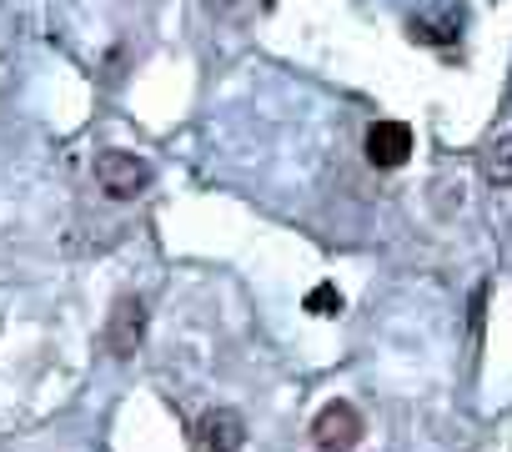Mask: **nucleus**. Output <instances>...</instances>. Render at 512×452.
<instances>
[{"label": "nucleus", "instance_id": "nucleus-1", "mask_svg": "<svg viewBox=\"0 0 512 452\" xmlns=\"http://www.w3.org/2000/svg\"><path fill=\"white\" fill-rule=\"evenodd\" d=\"M96 186L111 201H131V196H141L151 186V166L136 151H101L96 156Z\"/></svg>", "mask_w": 512, "mask_h": 452}, {"label": "nucleus", "instance_id": "nucleus-2", "mask_svg": "<svg viewBox=\"0 0 512 452\" xmlns=\"http://www.w3.org/2000/svg\"><path fill=\"white\" fill-rule=\"evenodd\" d=\"M362 412L352 407V402H327L322 412H317V422H312V442H317V452H352L357 442H362Z\"/></svg>", "mask_w": 512, "mask_h": 452}, {"label": "nucleus", "instance_id": "nucleus-3", "mask_svg": "<svg viewBox=\"0 0 512 452\" xmlns=\"http://www.w3.org/2000/svg\"><path fill=\"white\" fill-rule=\"evenodd\" d=\"M141 337H146V307H141V297H121L106 317V352L131 357L141 347Z\"/></svg>", "mask_w": 512, "mask_h": 452}, {"label": "nucleus", "instance_id": "nucleus-4", "mask_svg": "<svg viewBox=\"0 0 512 452\" xmlns=\"http://www.w3.org/2000/svg\"><path fill=\"white\" fill-rule=\"evenodd\" d=\"M412 156V126L407 121H372L367 126V161L372 166H402Z\"/></svg>", "mask_w": 512, "mask_h": 452}, {"label": "nucleus", "instance_id": "nucleus-5", "mask_svg": "<svg viewBox=\"0 0 512 452\" xmlns=\"http://www.w3.org/2000/svg\"><path fill=\"white\" fill-rule=\"evenodd\" d=\"M241 442H246L241 417H236V412H226V407H216V412H206V417L196 422L191 452H241Z\"/></svg>", "mask_w": 512, "mask_h": 452}, {"label": "nucleus", "instance_id": "nucleus-6", "mask_svg": "<svg viewBox=\"0 0 512 452\" xmlns=\"http://www.w3.org/2000/svg\"><path fill=\"white\" fill-rule=\"evenodd\" d=\"M412 41L417 46H452L462 36V6H442V11H427V16H412Z\"/></svg>", "mask_w": 512, "mask_h": 452}, {"label": "nucleus", "instance_id": "nucleus-7", "mask_svg": "<svg viewBox=\"0 0 512 452\" xmlns=\"http://www.w3.org/2000/svg\"><path fill=\"white\" fill-rule=\"evenodd\" d=\"M482 171H487V181H492L497 191H507V186H512V131H507V136H497V141L487 146Z\"/></svg>", "mask_w": 512, "mask_h": 452}, {"label": "nucleus", "instance_id": "nucleus-8", "mask_svg": "<svg viewBox=\"0 0 512 452\" xmlns=\"http://www.w3.org/2000/svg\"><path fill=\"white\" fill-rule=\"evenodd\" d=\"M307 312H312V317H337V312H342L337 282H317V287L307 292Z\"/></svg>", "mask_w": 512, "mask_h": 452}, {"label": "nucleus", "instance_id": "nucleus-9", "mask_svg": "<svg viewBox=\"0 0 512 452\" xmlns=\"http://www.w3.org/2000/svg\"><path fill=\"white\" fill-rule=\"evenodd\" d=\"M241 6V0H206V11H216V16H231Z\"/></svg>", "mask_w": 512, "mask_h": 452}]
</instances>
